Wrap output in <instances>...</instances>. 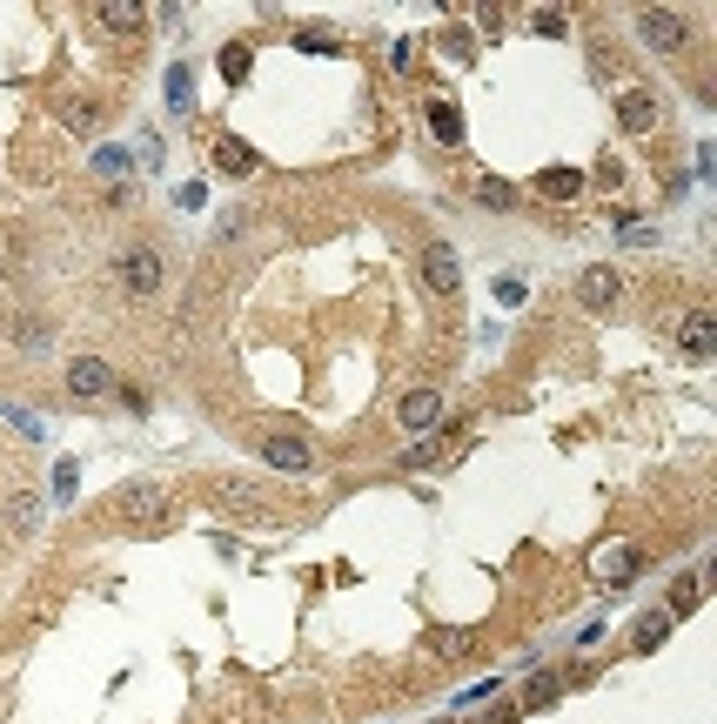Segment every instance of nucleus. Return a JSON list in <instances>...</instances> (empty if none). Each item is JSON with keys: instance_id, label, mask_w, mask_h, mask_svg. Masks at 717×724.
Returning a JSON list of instances; mask_svg holds the SVG:
<instances>
[{"instance_id": "nucleus-1", "label": "nucleus", "mask_w": 717, "mask_h": 724, "mask_svg": "<svg viewBox=\"0 0 717 724\" xmlns=\"http://www.w3.org/2000/svg\"><path fill=\"white\" fill-rule=\"evenodd\" d=\"M168 282H175V269H168V255L155 242H128V249L114 255V289L128 295V302H155Z\"/></svg>"}, {"instance_id": "nucleus-2", "label": "nucleus", "mask_w": 717, "mask_h": 724, "mask_svg": "<svg viewBox=\"0 0 717 724\" xmlns=\"http://www.w3.org/2000/svg\"><path fill=\"white\" fill-rule=\"evenodd\" d=\"M121 523L128 530H168L175 523V503L161 483H135V490H121Z\"/></svg>"}, {"instance_id": "nucleus-3", "label": "nucleus", "mask_w": 717, "mask_h": 724, "mask_svg": "<svg viewBox=\"0 0 717 724\" xmlns=\"http://www.w3.org/2000/svg\"><path fill=\"white\" fill-rule=\"evenodd\" d=\"M637 27H644V41L664 47V54H684V41H691V14H684V7H644Z\"/></svg>"}, {"instance_id": "nucleus-4", "label": "nucleus", "mask_w": 717, "mask_h": 724, "mask_svg": "<svg viewBox=\"0 0 717 724\" xmlns=\"http://www.w3.org/2000/svg\"><path fill=\"white\" fill-rule=\"evenodd\" d=\"M262 456H269L275 470H309V463H315L309 436H302V430H282V423H269V430H262Z\"/></svg>"}, {"instance_id": "nucleus-5", "label": "nucleus", "mask_w": 717, "mask_h": 724, "mask_svg": "<svg viewBox=\"0 0 717 724\" xmlns=\"http://www.w3.org/2000/svg\"><path fill=\"white\" fill-rule=\"evenodd\" d=\"M423 289L429 295H456L463 289V262L449 242H423Z\"/></svg>"}, {"instance_id": "nucleus-6", "label": "nucleus", "mask_w": 717, "mask_h": 724, "mask_svg": "<svg viewBox=\"0 0 717 724\" xmlns=\"http://www.w3.org/2000/svg\"><path fill=\"white\" fill-rule=\"evenodd\" d=\"M617 295H624V275L610 269V262H590V269L577 275V302H583V309H597V316H604V309H617Z\"/></svg>"}, {"instance_id": "nucleus-7", "label": "nucleus", "mask_w": 717, "mask_h": 724, "mask_svg": "<svg viewBox=\"0 0 717 724\" xmlns=\"http://www.w3.org/2000/svg\"><path fill=\"white\" fill-rule=\"evenodd\" d=\"M68 389H74V396H114V389H121V376H114L108 356H74V362H68Z\"/></svg>"}, {"instance_id": "nucleus-8", "label": "nucleus", "mask_w": 717, "mask_h": 724, "mask_svg": "<svg viewBox=\"0 0 717 724\" xmlns=\"http://www.w3.org/2000/svg\"><path fill=\"white\" fill-rule=\"evenodd\" d=\"M677 349H684V356H717V316L711 309H691V316L677 322Z\"/></svg>"}, {"instance_id": "nucleus-9", "label": "nucleus", "mask_w": 717, "mask_h": 724, "mask_svg": "<svg viewBox=\"0 0 717 724\" xmlns=\"http://www.w3.org/2000/svg\"><path fill=\"white\" fill-rule=\"evenodd\" d=\"M590 570H597V584H630V577H637V550H630V543H604V550L590 557Z\"/></svg>"}, {"instance_id": "nucleus-10", "label": "nucleus", "mask_w": 717, "mask_h": 724, "mask_svg": "<svg viewBox=\"0 0 717 724\" xmlns=\"http://www.w3.org/2000/svg\"><path fill=\"white\" fill-rule=\"evenodd\" d=\"M617 114H624V128H630V135H650V128H657V94H644V88H624Z\"/></svg>"}, {"instance_id": "nucleus-11", "label": "nucleus", "mask_w": 717, "mask_h": 724, "mask_svg": "<svg viewBox=\"0 0 717 724\" xmlns=\"http://www.w3.org/2000/svg\"><path fill=\"white\" fill-rule=\"evenodd\" d=\"M671 624H677L671 611H644V617H637V631H630V651H637V657H650L657 644H664V637H671Z\"/></svg>"}, {"instance_id": "nucleus-12", "label": "nucleus", "mask_w": 717, "mask_h": 724, "mask_svg": "<svg viewBox=\"0 0 717 724\" xmlns=\"http://www.w3.org/2000/svg\"><path fill=\"white\" fill-rule=\"evenodd\" d=\"M443 416V396L436 389H416V396H403V430H429Z\"/></svg>"}, {"instance_id": "nucleus-13", "label": "nucleus", "mask_w": 717, "mask_h": 724, "mask_svg": "<svg viewBox=\"0 0 717 724\" xmlns=\"http://www.w3.org/2000/svg\"><path fill=\"white\" fill-rule=\"evenodd\" d=\"M215 168H228V175H255L262 155H255L248 141H215Z\"/></svg>"}, {"instance_id": "nucleus-14", "label": "nucleus", "mask_w": 717, "mask_h": 724, "mask_svg": "<svg viewBox=\"0 0 717 724\" xmlns=\"http://www.w3.org/2000/svg\"><path fill=\"white\" fill-rule=\"evenodd\" d=\"M563 698V684H557V671H537V678L523 684V704L516 711H550V704Z\"/></svg>"}, {"instance_id": "nucleus-15", "label": "nucleus", "mask_w": 717, "mask_h": 724, "mask_svg": "<svg viewBox=\"0 0 717 724\" xmlns=\"http://www.w3.org/2000/svg\"><path fill=\"white\" fill-rule=\"evenodd\" d=\"M577 188H583V175H577V168H563V161H557V168H543V175H537V195H550V202H570Z\"/></svg>"}, {"instance_id": "nucleus-16", "label": "nucleus", "mask_w": 717, "mask_h": 724, "mask_svg": "<svg viewBox=\"0 0 717 724\" xmlns=\"http://www.w3.org/2000/svg\"><path fill=\"white\" fill-rule=\"evenodd\" d=\"M429 128H436V141L456 148V141H463V108H456V101H429Z\"/></svg>"}, {"instance_id": "nucleus-17", "label": "nucleus", "mask_w": 717, "mask_h": 724, "mask_svg": "<svg viewBox=\"0 0 717 724\" xmlns=\"http://www.w3.org/2000/svg\"><path fill=\"white\" fill-rule=\"evenodd\" d=\"M47 336H54V329H47V316H14V349L41 356V349H47Z\"/></svg>"}, {"instance_id": "nucleus-18", "label": "nucleus", "mask_w": 717, "mask_h": 724, "mask_svg": "<svg viewBox=\"0 0 717 724\" xmlns=\"http://www.w3.org/2000/svg\"><path fill=\"white\" fill-rule=\"evenodd\" d=\"M697 590H704L697 577H677V584H671V617H691L697 611Z\"/></svg>"}, {"instance_id": "nucleus-19", "label": "nucleus", "mask_w": 717, "mask_h": 724, "mask_svg": "<svg viewBox=\"0 0 717 724\" xmlns=\"http://www.w3.org/2000/svg\"><path fill=\"white\" fill-rule=\"evenodd\" d=\"M222 81H235V88L248 81V47H222Z\"/></svg>"}, {"instance_id": "nucleus-20", "label": "nucleus", "mask_w": 717, "mask_h": 724, "mask_svg": "<svg viewBox=\"0 0 717 724\" xmlns=\"http://www.w3.org/2000/svg\"><path fill=\"white\" fill-rule=\"evenodd\" d=\"M94 14H101L108 27H135L141 14H148V7H121V0H108V7H94Z\"/></svg>"}, {"instance_id": "nucleus-21", "label": "nucleus", "mask_w": 717, "mask_h": 724, "mask_svg": "<svg viewBox=\"0 0 717 724\" xmlns=\"http://www.w3.org/2000/svg\"><path fill=\"white\" fill-rule=\"evenodd\" d=\"M121 168H128V148H101V155H94V175H121Z\"/></svg>"}, {"instance_id": "nucleus-22", "label": "nucleus", "mask_w": 717, "mask_h": 724, "mask_svg": "<svg viewBox=\"0 0 717 724\" xmlns=\"http://www.w3.org/2000/svg\"><path fill=\"white\" fill-rule=\"evenodd\" d=\"M168 101H175V108H188V101H195V81H188V68L168 74Z\"/></svg>"}, {"instance_id": "nucleus-23", "label": "nucleus", "mask_w": 717, "mask_h": 724, "mask_svg": "<svg viewBox=\"0 0 717 724\" xmlns=\"http://www.w3.org/2000/svg\"><path fill=\"white\" fill-rule=\"evenodd\" d=\"M54 490H61V503H74V490H81V470H74V463H54Z\"/></svg>"}, {"instance_id": "nucleus-24", "label": "nucleus", "mask_w": 717, "mask_h": 724, "mask_svg": "<svg viewBox=\"0 0 717 724\" xmlns=\"http://www.w3.org/2000/svg\"><path fill=\"white\" fill-rule=\"evenodd\" d=\"M476 195H483V202H490V208H510V202H516V188H510V181H483Z\"/></svg>"}, {"instance_id": "nucleus-25", "label": "nucleus", "mask_w": 717, "mask_h": 724, "mask_svg": "<svg viewBox=\"0 0 717 724\" xmlns=\"http://www.w3.org/2000/svg\"><path fill=\"white\" fill-rule=\"evenodd\" d=\"M496 302H510V309H516V302H523V282H516V275H503V282H496Z\"/></svg>"}, {"instance_id": "nucleus-26", "label": "nucleus", "mask_w": 717, "mask_h": 724, "mask_svg": "<svg viewBox=\"0 0 717 724\" xmlns=\"http://www.w3.org/2000/svg\"><path fill=\"white\" fill-rule=\"evenodd\" d=\"M436 724H449V718H436Z\"/></svg>"}]
</instances>
